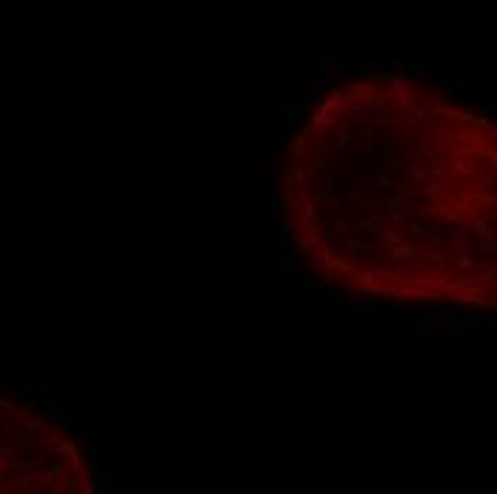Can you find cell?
Listing matches in <instances>:
<instances>
[{
	"mask_svg": "<svg viewBox=\"0 0 497 494\" xmlns=\"http://www.w3.org/2000/svg\"><path fill=\"white\" fill-rule=\"evenodd\" d=\"M486 323L477 317H457V323H454V332H460V335H474V332H486Z\"/></svg>",
	"mask_w": 497,
	"mask_h": 494,
	"instance_id": "cell-2",
	"label": "cell"
},
{
	"mask_svg": "<svg viewBox=\"0 0 497 494\" xmlns=\"http://www.w3.org/2000/svg\"><path fill=\"white\" fill-rule=\"evenodd\" d=\"M454 172H460V175H480L477 166H471V163H454Z\"/></svg>",
	"mask_w": 497,
	"mask_h": 494,
	"instance_id": "cell-10",
	"label": "cell"
},
{
	"mask_svg": "<svg viewBox=\"0 0 497 494\" xmlns=\"http://www.w3.org/2000/svg\"><path fill=\"white\" fill-rule=\"evenodd\" d=\"M386 328H389V320L383 317V314H374L372 317V332L374 335H380V332H386Z\"/></svg>",
	"mask_w": 497,
	"mask_h": 494,
	"instance_id": "cell-7",
	"label": "cell"
},
{
	"mask_svg": "<svg viewBox=\"0 0 497 494\" xmlns=\"http://www.w3.org/2000/svg\"><path fill=\"white\" fill-rule=\"evenodd\" d=\"M474 234H477L480 240H494V237H497V231H494V229H488L486 223L477 220V217H474Z\"/></svg>",
	"mask_w": 497,
	"mask_h": 494,
	"instance_id": "cell-4",
	"label": "cell"
},
{
	"mask_svg": "<svg viewBox=\"0 0 497 494\" xmlns=\"http://www.w3.org/2000/svg\"><path fill=\"white\" fill-rule=\"evenodd\" d=\"M15 454H18V446L9 437H0V457H15Z\"/></svg>",
	"mask_w": 497,
	"mask_h": 494,
	"instance_id": "cell-5",
	"label": "cell"
},
{
	"mask_svg": "<svg viewBox=\"0 0 497 494\" xmlns=\"http://www.w3.org/2000/svg\"><path fill=\"white\" fill-rule=\"evenodd\" d=\"M411 177H415V180H423V169L415 166V169H411Z\"/></svg>",
	"mask_w": 497,
	"mask_h": 494,
	"instance_id": "cell-16",
	"label": "cell"
},
{
	"mask_svg": "<svg viewBox=\"0 0 497 494\" xmlns=\"http://www.w3.org/2000/svg\"><path fill=\"white\" fill-rule=\"evenodd\" d=\"M446 192H449V189H446L443 183H432L429 186V197H440V194H446Z\"/></svg>",
	"mask_w": 497,
	"mask_h": 494,
	"instance_id": "cell-11",
	"label": "cell"
},
{
	"mask_svg": "<svg viewBox=\"0 0 497 494\" xmlns=\"http://www.w3.org/2000/svg\"><path fill=\"white\" fill-rule=\"evenodd\" d=\"M43 417H32L26 426H23V432H43Z\"/></svg>",
	"mask_w": 497,
	"mask_h": 494,
	"instance_id": "cell-9",
	"label": "cell"
},
{
	"mask_svg": "<svg viewBox=\"0 0 497 494\" xmlns=\"http://www.w3.org/2000/svg\"><path fill=\"white\" fill-rule=\"evenodd\" d=\"M420 323H423V328H454L457 314H454V311H446V314H423Z\"/></svg>",
	"mask_w": 497,
	"mask_h": 494,
	"instance_id": "cell-1",
	"label": "cell"
},
{
	"mask_svg": "<svg viewBox=\"0 0 497 494\" xmlns=\"http://www.w3.org/2000/svg\"><path fill=\"white\" fill-rule=\"evenodd\" d=\"M35 443H37V446H54V443H57V434L43 432V434H37V437H35Z\"/></svg>",
	"mask_w": 497,
	"mask_h": 494,
	"instance_id": "cell-8",
	"label": "cell"
},
{
	"mask_svg": "<svg viewBox=\"0 0 497 494\" xmlns=\"http://www.w3.org/2000/svg\"><path fill=\"white\" fill-rule=\"evenodd\" d=\"M89 471H98V454L89 451Z\"/></svg>",
	"mask_w": 497,
	"mask_h": 494,
	"instance_id": "cell-14",
	"label": "cell"
},
{
	"mask_svg": "<svg viewBox=\"0 0 497 494\" xmlns=\"http://www.w3.org/2000/svg\"><path fill=\"white\" fill-rule=\"evenodd\" d=\"M394 257H400V260H406V257H415V252H411V249H406V246H400L397 252H394Z\"/></svg>",
	"mask_w": 497,
	"mask_h": 494,
	"instance_id": "cell-13",
	"label": "cell"
},
{
	"mask_svg": "<svg viewBox=\"0 0 497 494\" xmlns=\"http://www.w3.org/2000/svg\"><path fill=\"white\" fill-rule=\"evenodd\" d=\"M29 483H32L29 477H23V480H15V485H18V488H29Z\"/></svg>",
	"mask_w": 497,
	"mask_h": 494,
	"instance_id": "cell-15",
	"label": "cell"
},
{
	"mask_svg": "<svg viewBox=\"0 0 497 494\" xmlns=\"http://www.w3.org/2000/svg\"><path fill=\"white\" fill-rule=\"evenodd\" d=\"M483 203H486L491 212H497V197H494V194H483Z\"/></svg>",
	"mask_w": 497,
	"mask_h": 494,
	"instance_id": "cell-12",
	"label": "cell"
},
{
	"mask_svg": "<svg viewBox=\"0 0 497 494\" xmlns=\"http://www.w3.org/2000/svg\"><path fill=\"white\" fill-rule=\"evenodd\" d=\"M23 386L32 388L35 394H40V397H52V380H23Z\"/></svg>",
	"mask_w": 497,
	"mask_h": 494,
	"instance_id": "cell-3",
	"label": "cell"
},
{
	"mask_svg": "<svg viewBox=\"0 0 497 494\" xmlns=\"http://www.w3.org/2000/svg\"><path fill=\"white\" fill-rule=\"evenodd\" d=\"M463 100H483V86H463Z\"/></svg>",
	"mask_w": 497,
	"mask_h": 494,
	"instance_id": "cell-6",
	"label": "cell"
}]
</instances>
